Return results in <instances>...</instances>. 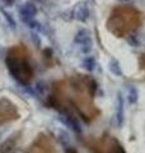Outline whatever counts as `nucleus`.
Masks as SVG:
<instances>
[{"mask_svg":"<svg viewBox=\"0 0 145 153\" xmlns=\"http://www.w3.org/2000/svg\"><path fill=\"white\" fill-rule=\"evenodd\" d=\"M37 14V8L33 3H26L21 8V18L23 22L28 23Z\"/></svg>","mask_w":145,"mask_h":153,"instance_id":"nucleus-3","label":"nucleus"},{"mask_svg":"<svg viewBox=\"0 0 145 153\" xmlns=\"http://www.w3.org/2000/svg\"><path fill=\"white\" fill-rule=\"evenodd\" d=\"M59 120L64 124V125H66L67 128H70L72 131H75L78 134L81 133V128L79 125V123L76 121L72 116H70V115H61V116L59 117Z\"/></svg>","mask_w":145,"mask_h":153,"instance_id":"nucleus-4","label":"nucleus"},{"mask_svg":"<svg viewBox=\"0 0 145 153\" xmlns=\"http://www.w3.org/2000/svg\"><path fill=\"white\" fill-rule=\"evenodd\" d=\"M88 40H90V32L88 30H85V28L79 30L78 32H76L75 37H74V42L76 45H81V44H84V42H87Z\"/></svg>","mask_w":145,"mask_h":153,"instance_id":"nucleus-6","label":"nucleus"},{"mask_svg":"<svg viewBox=\"0 0 145 153\" xmlns=\"http://www.w3.org/2000/svg\"><path fill=\"white\" fill-rule=\"evenodd\" d=\"M9 1H12V0H9Z\"/></svg>","mask_w":145,"mask_h":153,"instance_id":"nucleus-23","label":"nucleus"},{"mask_svg":"<svg viewBox=\"0 0 145 153\" xmlns=\"http://www.w3.org/2000/svg\"><path fill=\"white\" fill-rule=\"evenodd\" d=\"M13 138H14V135L10 137L9 139H7L1 146H0V153H10L12 151H14L16 144L13 143Z\"/></svg>","mask_w":145,"mask_h":153,"instance_id":"nucleus-9","label":"nucleus"},{"mask_svg":"<svg viewBox=\"0 0 145 153\" xmlns=\"http://www.w3.org/2000/svg\"><path fill=\"white\" fill-rule=\"evenodd\" d=\"M116 119H117V125L122 126L125 120V114H124V97L121 92L117 93V106H116Z\"/></svg>","mask_w":145,"mask_h":153,"instance_id":"nucleus-5","label":"nucleus"},{"mask_svg":"<svg viewBox=\"0 0 145 153\" xmlns=\"http://www.w3.org/2000/svg\"><path fill=\"white\" fill-rule=\"evenodd\" d=\"M59 142L64 147H67L69 146V143H70V135L65 130H60L59 131Z\"/></svg>","mask_w":145,"mask_h":153,"instance_id":"nucleus-12","label":"nucleus"},{"mask_svg":"<svg viewBox=\"0 0 145 153\" xmlns=\"http://www.w3.org/2000/svg\"><path fill=\"white\" fill-rule=\"evenodd\" d=\"M127 101L131 105L138 103V101H139V91L135 88L134 85H130L127 88Z\"/></svg>","mask_w":145,"mask_h":153,"instance_id":"nucleus-8","label":"nucleus"},{"mask_svg":"<svg viewBox=\"0 0 145 153\" xmlns=\"http://www.w3.org/2000/svg\"><path fill=\"white\" fill-rule=\"evenodd\" d=\"M27 25H28V27H30L31 30H33V31H41V30H42L41 23L37 22V21H33V19H31V21L28 22Z\"/></svg>","mask_w":145,"mask_h":153,"instance_id":"nucleus-16","label":"nucleus"},{"mask_svg":"<svg viewBox=\"0 0 145 153\" xmlns=\"http://www.w3.org/2000/svg\"><path fill=\"white\" fill-rule=\"evenodd\" d=\"M138 17H139V14L132 8H127V7L115 8L107 22V27L116 36L121 37L126 31L131 30L132 26H130V25L131 23L134 25Z\"/></svg>","mask_w":145,"mask_h":153,"instance_id":"nucleus-1","label":"nucleus"},{"mask_svg":"<svg viewBox=\"0 0 145 153\" xmlns=\"http://www.w3.org/2000/svg\"><path fill=\"white\" fill-rule=\"evenodd\" d=\"M65 153H78V152H76V149H74V148H71V147H66Z\"/></svg>","mask_w":145,"mask_h":153,"instance_id":"nucleus-18","label":"nucleus"},{"mask_svg":"<svg viewBox=\"0 0 145 153\" xmlns=\"http://www.w3.org/2000/svg\"><path fill=\"white\" fill-rule=\"evenodd\" d=\"M118 3H121V4H129V3H131L132 0H117Z\"/></svg>","mask_w":145,"mask_h":153,"instance_id":"nucleus-19","label":"nucleus"},{"mask_svg":"<svg viewBox=\"0 0 145 153\" xmlns=\"http://www.w3.org/2000/svg\"><path fill=\"white\" fill-rule=\"evenodd\" d=\"M1 55H3V47L0 46V57H1Z\"/></svg>","mask_w":145,"mask_h":153,"instance_id":"nucleus-20","label":"nucleus"},{"mask_svg":"<svg viewBox=\"0 0 145 153\" xmlns=\"http://www.w3.org/2000/svg\"><path fill=\"white\" fill-rule=\"evenodd\" d=\"M31 38H32V42H33V44H35L37 47L41 46V38H40V36H38L36 32H32V33H31Z\"/></svg>","mask_w":145,"mask_h":153,"instance_id":"nucleus-17","label":"nucleus"},{"mask_svg":"<svg viewBox=\"0 0 145 153\" xmlns=\"http://www.w3.org/2000/svg\"><path fill=\"white\" fill-rule=\"evenodd\" d=\"M33 1H36V3H41V1H43V0H33Z\"/></svg>","mask_w":145,"mask_h":153,"instance_id":"nucleus-21","label":"nucleus"},{"mask_svg":"<svg viewBox=\"0 0 145 153\" xmlns=\"http://www.w3.org/2000/svg\"><path fill=\"white\" fill-rule=\"evenodd\" d=\"M71 13H72V18H75L76 21L83 22V23L88 21V18H89V9L83 3L76 4Z\"/></svg>","mask_w":145,"mask_h":153,"instance_id":"nucleus-2","label":"nucleus"},{"mask_svg":"<svg viewBox=\"0 0 145 153\" xmlns=\"http://www.w3.org/2000/svg\"><path fill=\"white\" fill-rule=\"evenodd\" d=\"M81 66H83L87 71H93L97 66L95 59L93 56H85L83 59V61H81Z\"/></svg>","mask_w":145,"mask_h":153,"instance_id":"nucleus-7","label":"nucleus"},{"mask_svg":"<svg viewBox=\"0 0 145 153\" xmlns=\"http://www.w3.org/2000/svg\"><path fill=\"white\" fill-rule=\"evenodd\" d=\"M1 137H3V131H0V139H1Z\"/></svg>","mask_w":145,"mask_h":153,"instance_id":"nucleus-22","label":"nucleus"},{"mask_svg":"<svg viewBox=\"0 0 145 153\" xmlns=\"http://www.w3.org/2000/svg\"><path fill=\"white\" fill-rule=\"evenodd\" d=\"M127 42H129V44L131 45L132 47H139V46H140V40H139V37L135 36V35L127 36Z\"/></svg>","mask_w":145,"mask_h":153,"instance_id":"nucleus-15","label":"nucleus"},{"mask_svg":"<svg viewBox=\"0 0 145 153\" xmlns=\"http://www.w3.org/2000/svg\"><path fill=\"white\" fill-rule=\"evenodd\" d=\"M92 49H93V42H92V38H90V40H88L87 42H84V44L80 45V51L83 52V54H85V55H88L89 52L92 51Z\"/></svg>","mask_w":145,"mask_h":153,"instance_id":"nucleus-14","label":"nucleus"},{"mask_svg":"<svg viewBox=\"0 0 145 153\" xmlns=\"http://www.w3.org/2000/svg\"><path fill=\"white\" fill-rule=\"evenodd\" d=\"M108 69H109V71L112 73L113 75H116V76H121L122 75V69H121V66H120V63L117 60H111L109 61V64H108Z\"/></svg>","mask_w":145,"mask_h":153,"instance_id":"nucleus-10","label":"nucleus"},{"mask_svg":"<svg viewBox=\"0 0 145 153\" xmlns=\"http://www.w3.org/2000/svg\"><path fill=\"white\" fill-rule=\"evenodd\" d=\"M1 13H3V16H4V18L7 19V22H8V25L10 26L12 28H16L17 27V23H16V19L13 18V16L9 12H7V10H4V9H1Z\"/></svg>","mask_w":145,"mask_h":153,"instance_id":"nucleus-13","label":"nucleus"},{"mask_svg":"<svg viewBox=\"0 0 145 153\" xmlns=\"http://www.w3.org/2000/svg\"><path fill=\"white\" fill-rule=\"evenodd\" d=\"M35 89L38 94H45L48 91V84L45 82V80H38L35 85Z\"/></svg>","mask_w":145,"mask_h":153,"instance_id":"nucleus-11","label":"nucleus"}]
</instances>
